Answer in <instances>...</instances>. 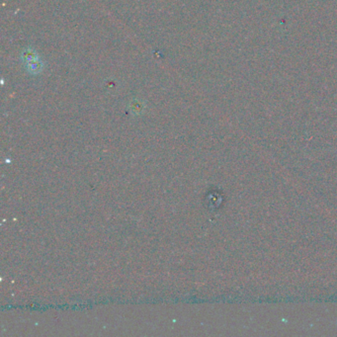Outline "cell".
<instances>
[{
	"instance_id": "cell-1",
	"label": "cell",
	"mask_w": 337,
	"mask_h": 337,
	"mask_svg": "<svg viewBox=\"0 0 337 337\" xmlns=\"http://www.w3.org/2000/svg\"><path fill=\"white\" fill-rule=\"evenodd\" d=\"M26 64V69L30 72V73H40L43 69V67L44 65L40 62V59H35V60H32V61H29Z\"/></svg>"
}]
</instances>
